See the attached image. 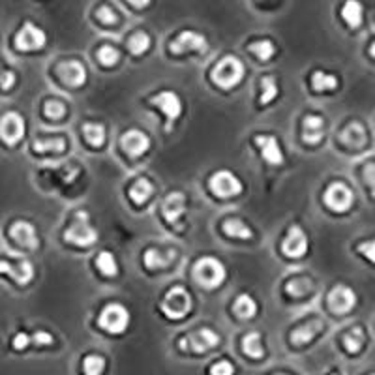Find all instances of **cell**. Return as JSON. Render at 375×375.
<instances>
[{"label": "cell", "mask_w": 375, "mask_h": 375, "mask_svg": "<svg viewBox=\"0 0 375 375\" xmlns=\"http://www.w3.org/2000/svg\"><path fill=\"white\" fill-rule=\"evenodd\" d=\"M28 345H31V336L25 334V332L16 334V338H14V349L23 351V349H26Z\"/></svg>", "instance_id": "cell-48"}, {"label": "cell", "mask_w": 375, "mask_h": 375, "mask_svg": "<svg viewBox=\"0 0 375 375\" xmlns=\"http://www.w3.org/2000/svg\"><path fill=\"white\" fill-rule=\"evenodd\" d=\"M250 51H252L253 55L259 58V60L268 62L274 57L276 47H274V43L270 40H261V41H253V43H250Z\"/></svg>", "instance_id": "cell-35"}, {"label": "cell", "mask_w": 375, "mask_h": 375, "mask_svg": "<svg viewBox=\"0 0 375 375\" xmlns=\"http://www.w3.org/2000/svg\"><path fill=\"white\" fill-rule=\"evenodd\" d=\"M208 188L216 197L227 199V197L241 196L244 186L237 175H233L231 171H218L208 180Z\"/></svg>", "instance_id": "cell-6"}, {"label": "cell", "mask_w": 375, "mask_h": 375, "mask_svg": "<svg viewBox=\"0 0 375 375\" xmlns=\"http://www.w3.org/2000/svg\"><path fill=\"white\" fill-rule=\"evenodd\" d=\"M323 330V321H319V319H312L308 323L300 324L298 329L293 330V334H291V344L295 345H306L310 344L315 336L319 334Z\"/></svg>", "instance_id": "cell-23"}, {"label": "cell", "mask_w": 375, "mask_h": 375, "mask_svg": "<svg viewBox=\"0 0 375 375\" xmlns=\"http://www.w3.org/2000/svg\"><path fill=\"white\" fill-rule=\"evenodd\" d=\"M312 87H314V90H317V93H329V90L338 88V78L332 75V73L317 70V72H314V75H312Z\"/></svg>", "instance_id": "cell-28"}, {"label": "cell", "mask_w": 375, "mask_h": 375, "mask_svg": "<svg viewBox=\"0 0 375 375\" xmlns=\"http://www.w3.org/2000/svg\"><path fill=\"white\" fill-rule=\"evenodd\" d=\"M323 132H324V122L321 117H317V115H308V117L304 119L302 124L304 143L317 144L319 141L323 139Z\"/></svg>", "instance_id": "cell-24"}, {"label": "cell", "mask_w": 375, "mask_h": 375, "mask_svg": "<svg viewBox=\"0 0 375 375\" xmlns=\"http://www.w3.org/2000/svg\"><path fill=\"white\" fill-rule=\"evenodd\" d=\"M356 250H359V252L364 257H368V259H370V261L375 265V238L368 242H360Z\"/></svg>", "instance_id": "cell-46"}, {"label": "cell", "mask_w": 375, "mask_h": 375, "mask_svg": "<svg viewBox=\"0 0 375 375\" xmlns=\"http://www.w3.org/2000/svg\"><path fill=\"white\" fill-rule=\"evenodd\" d=\"M64 238H66L70 244H75V246L79 248H88L98 241V231L88 223L87 212H79L75 221H73L72 226L66 229V233H64Z\"/></svg>", "instance_id": "cell-4"}, {"label": "cell", "mask_w": 375, "mask_h": 375, "mask_svg": "<svg viewBox=\"0 0 375 375\" xmlns=\"http://www.w3.org/2000/svg\"><path fill=\"white\" fill-rule=\"evenodd\" d=\"M233 310H235V314L241 319H253L257 315L255 300L246 293L238 295L235 304H233Z\"/></svg>", "instance_id": "cell-27"}, {"label": "cell", "mask_w": 375, "mask_h": 375, "mask_svg": "<svg viewBox=\"0 0 375 375\" xmlns=\"http://www.w3.org/2000/svg\"><path fill=\"white\" fill-rule=\"evenodd\" d=\"M310 282L304 278V280H293V282L287 285V293L293 295V297H300V295L308 293Z\"/></svg>", "instance_id": "cell-41"}, {"label": "cell", "mask_w": 375, "mask_h": 375, "mask_svg": "<svg viewBox=\"0 0 375 375\" xmlns=\"http://www.w3.org/2000/svg\"><path fill=\"white\" fill-rule=\"evenodd\" d=\"M150 47V36L147 32H135L134 36L128 40V49L132 55L139 57V55H143L147 49Z\"/></svg>", "instance_id": "cell-36"}, {"label": "cell", "mask_w": 375, "mask_h": 375, "mask_svg": "<svg viewBox=\"0 0 375 375\" xmlns=\"http://www.w3.org/2000/svg\"><path fill=\"white\" fill-rule=\"evenodd\" d=\"M43 115H46L47 119L51 120H60L64 115H66V105L58 100H49L43 105Z\"/></svg>", "instance_id": "cell-39"}, {"label": "cell", "mask_w": 375, "mask_h": 375, "mask_svg": "<svg viewBox=\"0 0 375 375\" xmlns=\"http://www.w3.org/2000/svg\"><path fill=\"white\" fill-rule=\"evenodd\" d=\"M96 267L100 268V273L103 276L113 278L119 274V265H117V259L111 252H100L98 259H96Z\"/></svg>", "instance_id": "cell-33"}, {"label": "cell", "mask_w": 375, "mask_h": 375, "mask_svg": "<svg viewBox=\"0 0 375 375\" xmlns=\"http://www.w3.org/2000/svg\"><path fill=\"white\" fill-rule=\"evenodd\" d=\"M14 85H16V73L11 72V70H2L0 68V88L8 93Z\"/></svg>", "instance_id": "cell-43"}, {"label": "cell", "mask_w": 375, "mask_h": 375, "mask_svg": "<svg viewBox=\"0 0 375 375\" xmlns=\"http://www.w3.org/2000/svg\"><path fill=\"white\" fill-rule=\"evenodd\" d=\"M342 17L351 28H359L362 25V4L356 0H351L342 8Z\"/></svg>", "instance_id": "cell-31"}, {"label": "cell", "mask_w": 375, "mask_h": 375, "mask_svg": "<svg viewBox=\"0 0 375 375\" xmlns=\"http://www.w3.org/2000/svg\"><path fill=\"white\" fill-rule=\"evenodd\" d=\"M83 370L87 375H102L105 370V359L100 355H88L83 360Z\"/></svg>", "instance_id": "cell-37"}, {"label": "cell", "mask_w": 375, "mask_h": 375, "mask_svg": "<svg viewBox=\"0 0 375 375\" xmlns=\"http://www.w3.org/2000/svg\"><path fill=\"white\" fill-rule=\"evenodd\" d=\"M64 149H66L64 137L36 139V141H34V150H36V152H64Z\"/></svg>", "instance_id": "cell-34"}, {"label": "cell", "mask_w": 375, "mask_h": 375, "mask_svg": "<svg viewBox=\"0 0 375 375\" xmlns=\"http://www.w3.org/2000/svg\"><path fill=\"white\" fill-rule=\"evenodd\" d=\"M186 211V196L182 191H171L169 196L165 197L164 205H162V212L164 218L169 221L171 226L179 223V220L182 218Z\"/></svg>", "instance_id": "cell-17"}, {"label": "cell", "mask_w": 375, "mask_h": 375, "mask_svg": "<svg viewBox=\"0 0 375 375\" xmlns=\"http://www.w3.org/2000/svg\"><path fill=\"white\" fill-rule=\"evenodd\" d=\"M324 205L334 212H347L355 203V196L344 182H332L324 191Z\"/></svg>", "instance_id": "cell-9"}, {"label": "cell", "mask_w": 375, "mask_h": 375, "mask_svg": "<svg viewBox=\"0 0 375 375\" xmlns=\"http://www.w3.org/2000/svg\"><path fill=\"white\" fill-rule=\"evenodd\" d=\"M31 344L51 345L53 344V336L49 334V332H46V330H38V332H34V334L31 336Z\"/></svg>", "instance_id": "cell-47"}, {"label": "cell", "mask_w": 375, "mask_h": 375, "mask_svg": "<svg viewBox=\"0 0 375 375\" xmlns=\"http://www.w3.org/2000/svg\"><path fill=\"white\" fill-rule=\"evenodd\" d=\"M25 135V120L16 111H10L6 113L2 119H0V139L4 141L6 144H17Z\"/></svg>", "instance_id": "cell-11"}, {"label": "cell", "mask_w": 375, "mask_h": 375, "mask_svg": "<svg viewBox=\"0 0 375 375\" xmlns=\"http://www.w3.org/2000/svg\"><path fill=\"white\" fill-rule=\"evenodd\" d=\"M10 235L21 246L28 248V250H36L38 248L36 229H34L31 221H16L10 227Z\"/></svg>", "instance_id": "cell-21"}, {"label": "cell", "mask_w": 375, "mask_h": 375, "mask_svg": "<svg viewBox=\"0 0 375 375\" xmlns=\"http://www.w3.org/2000/svg\"><path fill=\"white\" fill-rule=\"evenodd\" d=\"M364 342L366 334L364 330H362V327H353V329L344 336V347L347 349V353H353V355L359 353V351L364 347Z\"/></svg>", "instance_id": "cell-29"}, {"label": "cell", "mask_w": 375, "mask_h": 375, "mask_svg": "<svg viewBox=\"0 0 375 375\" xmlns=\"http://www.w3.org/2000/svg\"><path fill=\"white\" fill-rule=\"evenodd\" d=\"M244 78V64L237 57H223L212 70V81L220 88L237 87Z\"/></svg>", "instance_id": "cell-2"}, {"label": "cell", "mask_w": 375, "mask_h": 375, "mask_svg": "<svg viewBox=\"0 0 375 375\" xmlns=\"http://www.w3.org/2000/svg\"><path fill=\"white\" fill-rule=\"evenodd\" d=\"M282 252L287 257H293V259L306 255V252H308V237L302 231V227H289L287 235H285L282 242Z\"/></svg>", "instance_id": "cell-12"}, {"label": "cell", "mask_w": 375, "mask_h": 375, "mask_svg": "<svg viewBox=\"0 0 375 375\" xmlns=\"http://www.w3.org/2000/svg\"><path fill=\"white\" fill-rule=\"evenodd\" d=\"M83 134H85V139L88 141V144H93L96 149L105 143V128H103L102 124L98 122L83 124Z\"/></svg>", "instance_id": "cell-32"}, {"label": "cell", "mask_w": 375, "mask_h": 375, "mask_svg": "<svg viewBox=\"0 0 375 375\" xmlns=\"http://www.w3.org/2000/svg\"><path fill=\"white\" fill-rule=\"evenodd\" d=\"M233 374H235V368H233L231 362H227V360H220V362L211 366V375H233Z\"/></svg>", "instance_id": "cell-44"}, {"label": "cell", "mask_w": 375, "mask_h": 375, "mask_svg": "<svg viewBox=\"0 0 375 375\" xmlns=\"http://www.w3.org/2000/svg\"><path fill=\"white\" fill-rule=\"evenodd\" d=\"M96 16H98V19L102 21V23H105V25L117 23V11H115L111 6H102V8L96 11Z\"/></svg>", "instance_id": "cell-42"}, {"label": "cell", "mask_w": 375, "mask_h": 375, "mask_svg": "<svg viewBox=\"0 0 375 375\" xmlns=\"http://www.w3.org/2000/svg\"><path fill=\"white\" fill-rule=\"evenodd\" d=\"M14 41H16V47L19 51H36V49L46 47L47 34L41 31L40 26H36L31 21H26L16 34Z\"/></svg>", "instance_id": "cell-8"}, {"label": "cell", "mask_w": 375, "mask_h": 375, "mask_svg": "<svg viewBox=\"0 0 375 375\" xmlns=\"http://www.w3.org/2000/svg\"><path fill=\"white\" fill-rule=\"evenodd\" d=\"M152 191H154V188L150 184V180L139 179L137 182L130 188V197H132V201L137 203V205H143V203H147V201L150 199Z\"/></svg>", "instance_id": "cell-30"}, {"label": "cell", "mask_w": 375, "mask_h": 375, "mask_svg": "<svg viewBox=\"0 0 375 375\" xmlns=\"http://www.w3.org/2000/svg\"><path fill=\"white\" fill-rule=\"evenodd\" d=\"M242 351H244V355L250 356V359L257 360L261 359L265 355V349H263L261 344V334L259 332H250L242 338Z\"/></svg>", "instance_id": "cell-26"}, {"label": "cell", "mask_w": 375, "mask_h": 375, "mask_svg": "<svg viewBox=\"0 0 375 375\" xmlns=\"http://www.w3.org/2000/svg\"><path fill=\"white\" fill-rule=\"evenodd\" d=\"M120 144L122 149L128 152L132 158L143 156L144 152H149L150 149V139L149 135L141 132V130H128L126 134L120 137Z\"/></svg>", "instance_id": "cell-15"}, {"label": "cell", "mask_w": 375, "mask_h": 375, "mask_svg": "<svg viewBox=\"0 0 375 375\" xmlns=\"http://www.w3.org/2000/svg\"><path fill=\"white\" fill-rule=\"evenodd\" d=\"M98 324L109 334H122L130 324V312L122 304H107L100 314Z\"/></svg>", "instance_id": "cell-5"}, {"label": "cell", "mask_w": 375, "mask_h": 375, "mask_svg": "<svg viewBox=\"0 0 375 375\" xmlns=\"http://www.w3.org/2000/svg\"><path fill=\"white\" fill-rule=\"evenodd\" d=\"M339 141L349 147V149L360 150L364 149L366 143H368V134H366V128L360 122H351L347 124L342 132H339Z\"/></svg>", "instance_id": "cell-18"}, {"label": "cell", "mask_w": 375, "mask_h": 375, "mask_svg": "<svg viewBox=\"0 0 375 375\" xmlns=\"http://www.w3.org/2000/svg\"><path fill=\"white\" fill-rule=\"evenodd\" d=\"M152 103L165 115V119L169 122L167 130L182 115V100L179 98V94L171 93V90H164V93L156 94L154 98H152Z\"/></svg>", "instance_id": "cell-13"}, {"label": "cell", "mask_w": 375, "mask_h": 375, "mask_svg": "<svg viewBox=\"0 0 375 375\" xmlns=\"http://www.w3.org/2000/svg\"><path fill=\"white\" fill-rule=\"evenodd\" d=\"M223 233L231 238H241V241H248L252 238V229L238 218H229L223 221Z\"/></svg>", "instance_id": "cell-25"}, {"label": "cell", "mask_w": 375, "mask_h": 375, "mask_svg": "<svg viewBox=\"0 0 375 375\" xmlns=\"http://www.w3.org/2000/svg\"><path fill=\"white\" fill-rule=\"evenodd\" d=\"M218 344H220V336L212 329H199L179 339L180 349L194 351V353H206V351L214 349Z\"/></svg>", "instance_id": "cell-7"}, {"label": "cell", "mask_w": 375, "mask_h": 375, "mask_svg": "<svg viewBox=\"0 0 375 375\" xmlns=\"http://www.w3.org/2000/svg\"><path fill=\"white\" fill-rule=\"evenodd\" d=\"M191 274H194V280L199 283L201 287L205 289L220 287L227 278L223 263L214 259V257H203V259H197L194 268H191Z\"/></svg>", "instance_id": "cell-1"}, {"label": "cell", "mask_w": 375, "mask_h": 375, "mask_svg": "<svg viewBox=\"0 0 375 375\" xmlns=\"http://www.w3.org/2000/svg\"><path fill=\"white\" fill-rule=\"evenodd\" d=\"M255 144L261 149L263 159L270 165H282L283 164V152L280 149L278 139L273 135H257Z\"/></svg>", "instance_id": "cell-20"}, {"label": "cell", "mask_w": 375, "mask_h": 375, "mask_svg": "<svg viewBox=\"0 0 375 375\" xmlns=\"http://www.w3.org/2000/svg\"><path fill=\"white\" fill-rule=\"evenodd\" d=\"M327 302H329V308L338 315L349 314L351 310L356 306V295L355 291L347 285H336V287L330 289L329 297H327Z\"/></svg>", "instance_id": "cell-10"}, {"label": "cell", "mask_w": 375, "mask_h": 375, "mask_svg": "<svg viewBox=\"0 0 375 375\" xmlns=\"http://www.w3.org/2000/svg\"><path fill=\"white\" fill-rule=\"evenodd\" d=\"M191 297L182 285H175L165 293L162 300V312L169 319H182L190 314Z\"/></svg>", "instance_id": "cell-3"}, {"label": "cell", "mask_w": 375, "mask_h": 375, "mask_svg": "<svg viewBox=\"0 0 375 375\" xmlns=\"http://www.w3.org/2000/svg\"><path fill=\"white\" fill-rule=\"evenodd\" d=\"M206 47H208L206 46V38L194 31L180 32L175 41H171V51L176 53V55L190 51H206Z\"/></svg>", "instance_id": "cell-14"}, {"label": "cell", "mask_w": 375, "mask_h": 375, "mask_svg": "<svg viewBox=\"0 0 375 375\" xmlns=\"http://www.w3.org/2000/svg\"><path fill=\"white\" fill-rule=\"evenodd\" d=\"M120 58V53L111 46H103L100 47L98 51V60L102 62L103 66H115Z\"/></svg>", "instance_id": "cell-40"}, {"label": "cell", "mask_w": 375, "mask_h": 375, "mask_svg": "<svg viewBox=\"0 0 375 375\" xmlns=\"http://www.w3.org/2000/svg\"><path fill=\"white\" fill-rule=\"evenodd\" d=\"M57 72L60 81L72 88L81 87L83 83L87 81V70L79 60L62 62V64H58Z\"/></svg>", "instance_id": "cell-16"}, {"label": "cell", "mask_w": 375, "mask_h": 375, "mask_svg": "<svg viewBox=\"0 0 375 375\" xmlns=\"http://www.w3.org/2000/svg\"><path fill=\"white\" fill-rule=\"evenodd\" d=\"M364 180H366V186H368V190H370L371 196L375 197V162H370V164H366V167H364Z\"/></svg>", "instance_id": "cell-45"}, {"label": "cell", "mask_w": 375, "mask_h": 375, "mask_svg": "<svg viewBox=\"0 0 375 375\" xmlns=\"http://www.w3.org/2000/svg\"><path fill=\"white\" fill-rule=\"evenodd\" d=\"M371 375H375V374H371Z\"/></svg>", "instance_id": "cell-50"}, {"label": "cell", "mask_w": 375, "mask_h": 375, "mask_svg": "<svg viewBox=\"0 0 375 375\" xmlns=\"http://www.w3.org/2000/svg\"><path fill=\"white\" fill-rule=\"evenodd\" d=\"M278 96V85L273 78H265L261 79V105H267V103L273 102Z\"/></svg>", "instance_id": "cell-38"}, {"label": "cell", "mask_w": 375, "mask_h": 375, "mask_svg": "<svg viewBox=\"0 0 375 375\" xmlns=\"http://www.w3.org/2000/svg\"><path fill=\"white\" fill-rule=\"evenodd\" d=\"M2 273L10 274L19 285H26V283H31L32 278H34V267H32V263L26 261V259L17 261L16 265L8 261H0V274Z\"/></svg>", "instance_id": "cell-19"}, {"label": "cell", "mask_w": 375, "mask_h": 375, "mask_svg": "<svg viewBox=\"0 0 375 375\" xmlns=\"http://www.w3.org/2000/svg\"><path fill=\"white\" fill-rule=\"evenodd\" d=\"M176 252L175 250H167V252H162L158 248H149L143 255L144 267L150 268V270H159V268H167L171 263L175 261Z\"/></svg>", "instance_id": "cell-22"}, {"label": "cell", "mask_w": 375, "mask_h": 375, "mask_svg": "<svg viewBox=\"0 0 375 375\" xmlns=\"http://www.w3.org/2000/svg\"><path fill=\"white\" fill-rule=\"evenodd\" d=\"M370 55L375 58V41H374V43H371V47H370Z\"/></svg>", "instance_id": "cell-49"}]
</instances>
